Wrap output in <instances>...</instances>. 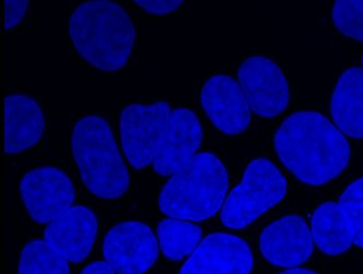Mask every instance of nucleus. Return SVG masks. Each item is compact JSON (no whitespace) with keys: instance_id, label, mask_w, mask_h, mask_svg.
Segmentation results:
<instances>
[{"instance_id":"f257e3e1","label":"nucleus","mask_w":363,"mask_h":274,"mask_svg":"<svg viewBox=\"0 0 363 274\" xmlns=\"http://www.w3.org/2000/svg\"><path fill=\"white\" fill-rule=\"evenodd\" d=\"M275 149L286 168L309 185H323L335 178L350 159L342 132L314 111L288 117L276 132Z\"/></svg>"},{"instance_id":"f03ea898","label":"nucleus","mask_w":363,"mask_h":274,"mask_svg":"<svg viewBox=\"0 0 363 274\" xmlns=\"http://www.w3.org/2000/svg\"><path fill=\"white\" fill-rule=\"evenodd\" d=\"M69 34L81 57L106 72L121 70L133 54L135 28L118 4L92 0L79 6L69 20Z\"/></svg>"},{"instance_id":"7ed1b4c3","label":"nucleus","mask_w":363,"mask_h":274,"mask_svg":"<svg viewBox=\"0 0 363 274\" xmlns=\"http://www.w3.org/2000/svg\"><path fill=\"white\" fill-rule=\"evenodd\" d=\"M228 190V174L223 162L210 152H201L170 176L158 200L169 218L204 221L222 208Z\"/></svg>"},{"instance_id":"20e7f679","label":"nucleus","mask_w":363,"mask_h":274,"mask_svg":"<svg viewBox=\"0 0 363 274\" xmlns=\"http://www.w3.org/2000/svg\"><path fill=\"white\" fill-rule=\"evenodd\" d=\"M72 155L84 185L103 200H117L129 188L130 176L111 125L99 115L77 122L71 139Z\"/></svg>"},{"instance_id":"39448f33","label":"nucleus","mask_w":363,"mask_h":274,"mask_svg":"<svg viewBox=\"0 0 363 274\" xmlns=\"http://www.w3.org/2000/svg\"><path fill=\"white\" fill-rule=\"evenodd\" d=\"M286 190L285 178L269 160H253L240 184L231 190L223 205V223L234 230L248 227L281 202Z\"/></svg>"},{"instance_id":"423d86ee","label":"nucleus","mask_w":363,"mask_h":274,"mask_svg":"<svg viewBox=\"0 0 363 274\" xmlns=\"http://www.w3.org/2000/svg\"><path fill=\"white\" fill-rule=\"evenodd\" d=\"M172 109L166 101L153 105H130L121 115V139L123 152L130 164L141 170L153 164L161 144Z\"/></svg>"},{"instance_id":"0eeeda50","label":"nucleus","mask_w":363,"mask_h":274,"mask_svg":"<svg viewBox=\"0 0 363 274\" xmlns=\"http://www.w3.org/2000/svg\"><path fill=\"white\" fill-rule=\"evenodd\" d=\"M103 253L117 273L143 274L157 261L160 244L147 224L127 221L108 231Z\"/></svg>"},{"instance_id":"6e6552de","label":"nucleus","mask_w":363,"mask_h":274,"mask_svg":"<svg viewBox=\"0 0 363 274\" xmlns=\"http://www.w3.org/2000/svg\"><path fill=\"white\" fill-rule=\"evenodd\" d=\"M20 194L30 217L42 224L60 217L76 200L70 178L55 166L28 172L20 183Z\"/></svg>"},{"instance_id":"1a4fd4ad","label":"nucleus","mask_w":363,"mask_h":274,"mask_svg":"<svg viewBox=\"0 0 363 274\" xmlns=\"http://www.w3.org/2000/svg\"><path fill=\"white\" fill-rule=\"evenodd\" d=\"M238 79L255 115L273 118L285 110L289 103V86L275 62L265 57H251L239 67Z\"/></svg>"},{"instance_id":"9d476101","label":"nucleus","mask_w":363,"mask_h":274,"mask_svg":"<svg viewBox=\"0 0 363 274\" xmlns=\"http://www.w3.org/2000/svg\"><path fill=\"white\" fill-rule=\"evenodd\" d=\"M201 105L217 130L238 135L251 122L249 105L240 84L227 75H215L201 89Z\"/></svg>"},{"instance_id":"9b49d317","label":"nucleus","mask_w":363,"mask_h":274,"mask_svg":"<svg viewBox=\"0 0 363 274\" xmlns=\"http://www.w3.org/2000/svg\"><path fill=\"white\" fill-rule=\"evenodd\" d=\"M252 267L248 244L235 235L215 233L201 241L180 274H250Z\"/></svg>"},{"instance_id":"f8f14e48","label":"nucleus","mask_w":363,"mask_h":274,"mask_svg":"<svg viewBox=\"0 0 363 274\" xmlns=\"http://www.w3.org/2000/svg\"><path fill=\"white\" fill-rule=\"evenodd\" d=\"M202 139V125L194 111L186 108L172 110L154 157V171L162 176L177 173L196 156Z\"/></svg>"},{"instance_id":"ddd939ff","label":"nucleus","mask_w":363,"mask_h":274,"mask_svg":"<svg viewBox=\"0 0 363 274\" xmlns=\"http://www.w3.org/2000/svg\"><path fill=\"white\" fill-rule=\"evenodd\" d=\"M99 222L91 209L72 206L48 223L44 241L67 261L79 263L90 255Z\"/></svg>"},{"instance_id":"4468645a","label":"nucleus","mask_w":363,"mask_h":274,"mask_svg":"<svg viewBox=\"0 0 363 274\" xmlns=\"http://www.w3.org/2000/svg\"><path fill=\"white\" fill-rule=\"evenodd\" d=\"M313 241L306 221L301 217L288 216L263 231L259 249L272 265L294 269L311 257Z\"/></svg>"},{"instance_id":"2eb2a0df","label":"nucleus","mask_w":363,"mask_h":274,"mask_svg":"<svg viewBox=\"0 0 363 274\" xmlns=\"http://www.w3.org/2000/svg\"><path fill=\"white\" fill-rule=\"evenodd\" d=\"M5 152L13 155L24 152L42 139L45 117L31 97L12 94L5 98Z\"/></svg>"},{"instance_id":"dca6fc26","label":"nucleus","mask_w":363,"mask_h":274,"mask_svg":"<svg viewBox=\"0 0 363 274\" xmlns=\"http://www.w3.org/2000/svg\"><path fill=\"white\" fill-rule=\"evenodd\" d=\"M330 113L338 129L354 139H363V68L347 70L333 94Z\"/></svg>"},{"instance_id":"f3484780","label":"nucleus","mask_w":363,"mask_h":274,"mask_svg":"<svg viewBox=\"0 0 363 274\" xmlns=\"http://www.w3.org/2000/svg\"><path fill=\"white\" fill-rule=\"evenodd\" d=\"M316 246L326 255H340L354 244L352 229L340 204L326 202L316 209L311 221Z\"/></svg>"},{"instance_id":"a211bd4d","label":"nucleus","mask_w":363,"mask_h":274,"mask_svg":"<svg viewBox=\"0 0 363 274\" xmlns=\"http://www.w3.org/2000/svg\"><path fill=\"white\" fill-rule=\"evenodd\" d=\"M202 229L190 221L169 218L157 225V239L164 256L172 261H182L200 246Z\"/></svg>"},{"instance_id":"6ab92c4d","label":"nucleus","mask_w":363,"mask_h":274,"mask_svg":"<svg viewBox=\"0 0 363 274\" xmlns=\"http://www.w3.org/2000/svg\"><path fill=\"white\" fill-rule=\"evenodd\" d=\"M69 261L45 241L26 244L19 263V274H69Z\"/></svg>"},{"instance_id":"aec40b11","label":"nucleus","mask_w":363,"mask_h":274,"mask_svg":"<svg viewBox=\"0 0 363 274\" xmlns=\"http://www.w3.org/2000/svg\"><path fill=\"white\" fill-rule=\"evenodd\" d=\"M340 206L350 223L354 244L363 247V178L352 183L342 193Z\"/></svg>"},{"instance_id":"412c9836","label":"nucleus","mask_w":363,"mask_h":274,"mask_svg":"<svg viewBox=\"0 0 363 274\" xmlns=\"http://www.w3.org/2000/svg\"><path fill=\"white\" fill-rule=\"evenodd\" d=\"M333 20L344 35L363 42V1H336Z\"/></svg>"},{"instance_id":"4be33fe9","label":"nucleus","mask_w":363,"mask_h":274,"mask_svg":"<svg viewBox=\"0 0 363 274\" xmlns=\"http://www.w3.org/2000/svg\"><path fill=\"white\" fill-rule=\"evenodd\" d=\"M135 4L147 13L162 16V14L172 13V12L179 9L184 1H179V0H137Z\"/></svg>"},{"instance_id":"5701e85b","label":"nucleus","mask_w":363,"mask_h":274,"mask_svg":"<svg viewBox=\"0 0 363 274\" xmlns=\"http://www.w3.org/2000/svg\"><path fill=\"white\" fill-rule=\"evenodd\" d=\"M28 0H6L5 1V28H14L21 22L28 10Z\"/></svg>"},{"instance_id":"b1692460","label":"nucleus","mask_w":363,"mask_h":274,"mask_svg":"<svg viewBox=\"0 0 363 274\" xmlns=\"http://www.w3.org/2000/svg\"><path fill=\"white\" fill-rule=\"evenodd\" d=\"M81 274H118L107 261H96L85 268Z\"/></svg>"},{"instance_id":"393cba45","label":"nucleus","mask_w":363,"mask_h":274,"mask_svg":"<svg viewBox=\"0 0 363 274\" xmlns=\"http://www.w3.org/2000/svg\"><path fill=\"white\" fill-rule=\"evenodd\" d=\"M281 274H316L315 272L310 271V270L307 269H297V268H294V269L287 270V271L283 272Z\"/></svg>"},{"instance_id":"a878e982","label":"nucleus","mask_w":363,"mask_h":274,"mask_svg":"<svg viewBox=\"0 0 363 274\" xmlns=\"http://www.w3.org/2000/svg\"><path fill=\"white\" fill-rule=\"evenodd\" d=\"M362 66H363V57H362Z\"/></svg>"}]
</instances>
